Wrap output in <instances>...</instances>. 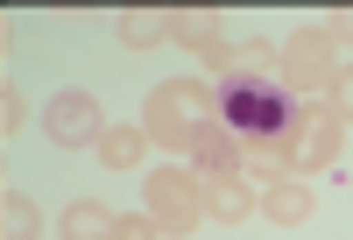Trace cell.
I'll use <instances>...</instances> for the list:
<instances>
[{"label": "cell", "mask_w": 353, "mask_h": 240, "mask_svg": "<svg viewBox=\"0 0 353 240\" xmlns=\"http://www.w3.org/2000/svg\"><path fill=\"white\" fill-rule=\"evenodd\" d=\"M219 113L233 120V128H248V134H276L290 120V99H283V85H269V78H226L219 85Z\"/></svg>", "instance_id": "6da1fadb"}]
</instances>
